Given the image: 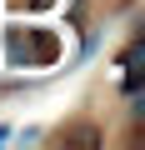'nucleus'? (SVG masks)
Returning <instances> with one entry per match:
<instances>
[{
    "label": "nucleus",
    "mask_w": 145,
    "mask_h": 150,
    "mask_svg": "<svg viewBox=\"0 0 145 150\" xmlns=\"http://www.w3.org/2000/svg\"><path fill=\"white\" fill-rule=\"evenodd\" d=\"M60 55V40L50 30H15L10 35V60L15 65H50Z\"/></svg>",
    "instance_id": "nucleus-1"
},
{
    "label": "nucleus",
    "mask_w": 145,
    "mask_h": 150,
    "mask_svg": "<svg viewBox=\"0 0 145 150\" xmlns=\"http://www.w3.org/2000/svg\"><path fill=\"white\" fill-rule=\"evenodd\" d=\"M120 65H125V85H130V90H140V80H145V40H135V45L125 50V60H120Z\"/></svg>",
    "instance_id": "nucleus-2"
},
{
    "label": "nucleus",
    "mask_w": 145,
    "mask_h": 150,
    "mask_svg": "<svg viewBox=\"0 0 145 150\" xmlns=\"http://www.w3.org/2000/svg\"><path fill=\"white\" fill-rule=\"evenodd\" d=\"M135 120H145V95H135Z\"/></svg>",
    "instance_id": "nucleus-3"
},
{
    "label": "nucleus",
    "mask_w": 145,
    "mask_h": 150,
    "mask_svg": "<svg viewBox=\"0 0 145 150\" xmlns=\"http://www.w3.org/2000/svg\"><path fill=\"white\" fill-rule=\"evenodd\" d=\"M0 140H5V125H0Z\"/></svg>",
    "instance_id": "nucleus-4"
}]
</instances>
